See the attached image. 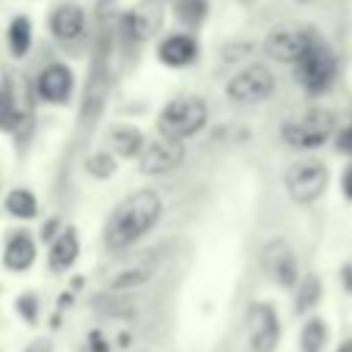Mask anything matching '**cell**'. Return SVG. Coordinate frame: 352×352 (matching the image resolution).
<instances>
[{
    "label": "cell",
    "mask_w": 352,
    "mask_h": 352,
    "mask_svg": "<svg viewBox=\"0 0 352 352\" xmlns=\"http://www.w3.org/2000/svg\"><path fill=\"white\" fill-rule=\"evenodd\" d=\"M160 212H162V201L154 190H140L126 195L104 226V245L110 250L129 248L160 220Z\"/></svg>",
    "instance_id": "1"
},
{
    "label": "cell",
    "mask_w": 352,
    "mask_h": 352,
    "mask_svg": "<svg viewBox=\"0 0 352 352\" xmlns=\"http://www.w3.org/2000/svg\"><path fill=\"white\" fill-rule=\"evenodd\" d=\"M206 124V104L198 96H179L173 102H168L160 113V132L162 138H173V140H184L190 135H195L201 126Z\"/></svg>",
    "instance_id": "2"
},
{
    "label": "cell",
    "mask_w": 352,
    "mask_h": 352,
    "mask_svg": "<svg viewBox=\"0 0 352 352\" xmlns=\"http://www.w3.org/2000/svg\"><path fill=\"white\" fill-rule=\"evenodd\" d=\"M333 126H336L333 113L324 107H314L300 118L286 121L280 132H283V140L294 148H316L333 135Z\"/></svg>",
    "instance_id": "3"
},
{
    "label": "cell",
    "mask_w": 352,
    "mask_h": 352,
    "mask_svg": "<svg viewBox=\"0 0 352 352\" xmlns=\"http://www.w3.org/2000/svg\"><path fill=\"white\" fill-rule=\"evenodd\" d=\"M297 66V80L311 91V94H322L330 88V82L336 80V58L333 52L316 38L305 52L302 58L294 63Z\"/></svg>",
    "instance_id": "4"
},
{
    "label": "cell",
    "mask_w": 352,
    "mask_h": 352,
    "mask_svg": "<svg viewBox=\"0 0 352 352\" xmlns=\"http://www.w3.org/2000/svg\"><path fill=\"white\" fill-rule=\"evenodd\" d=\"M327 187V168L319 160H300L286 170V192L297 204H311Z\"/></svg>",
    "instance_id": "5"
},
{
    "label": "cell",
    "mask_w": 352,
    "mask_h": 352,
    "mask_svg": "<svg viewBox=\"0 0 352 352\" xmlns=\"http://www.w3.org/2000/svg\"><path fill=\"white\" fill-rule=\"evenodd\" d=\"M275 88V77L267 66L261 63H253L248 69H242L239 74L231 77L226 94L234 99V102H242V104H250V102H261L272 94Z\"/></svg>",
    "instance_id": "6"
},
{
    "label": "cell",
    "mask_w": 352,
    "mask_h": 352,
    "mask_svg": "<svg viewBox=\"0 0 352 352\" xmlns=\"http://www.w3.org/2000/svg\"><path fill=\"white\" fill-rule=\"evenodd\" d=\"M316 41V36L311 30L302 28H278L267 36L264 41V52L280 63H297L302 58V52Z\"/></svg>",
    "instance_id": "7"
},
{
    "label": "cell",
    "mask_w": 352,
    "mask_h": 352,
    "mask_svg": "<svg viewBox=\"0 0 352 352\" xmlns=\"http://www.w3.org/2000/svg\"><path fill=\"white\" fill-rule=\"evenodd\" d=\"M162 19H165L162 0H140V3H135L126 11V16H124V33L132 41H148L151 36L160 33Z\"/></svg>",
    "instance_id": "8"
},
{
    "label": "cell",
    "mask_w": 352,
    "mask_h": 352,
    "mask_svg": "<svg viewBox=\"0 0 352 352\" xmlns=\"http://www.w3.org/2000/svg\"><path fill=\"white\" fill-rule=\"evenodd\" d=\"M182 160H184L182 140L162 138V140L148 143L140 151V173H146V176H162V173H170L173 168H179Z\"/></svg>",
    "instance_id": "9"
},
{
    "label": "cell",
    "mask_w": 352,
    "mask_h": 352,
    "mask_svg": "<svg viewBox=\"0 0 352 352\" xmlns=\"http://www.w3.org/2000/svg\"><path fill=\"white\" fill-rule=\"evenodd\" d=\"M278 316L267 302H256L248 311V338L253 352H272L278 344Z\"/></svg>",
    "instance_id": "10"
},
{
    "label": "cell",
    "mask_w": 352,
    "mask_h": 352,
    "mask_svg": "<svg viewBox=\"0 0 352 352\" xmlns=\"http://www.w3.org/2000/svg\"><path fill=\"white\" fill-rule=\"evenodd\" d=\"M261 264H264L267 275L275 283H280V286H294L297 283V258H294L292 248L283 239H275L264 248Z\"/></svg>",
    "instance_id": "11"
},
{
    "label": "cell",
    "mask_w": 352,
    "mask_h": 352,
    "mask_svg": "<svg viewBox=\"0 0 352 352\" xmlns=\"http://www.w3.org/2000/svg\"><path fill=\"white\" fill-rule=\"evenodd\" d=\"M72 94V72L60 63H52L47 66L41 74H38V96L47 99V102H66Z\"/></svg>",
    "instance_id": "12"
},
{
    "label": "cell",
    "mask_w": 352,
    "mask_h": 352,
    "mask_svg": "<svg viewBox=\"0 0 352 352\" xmlns=\"http://www.w3.org/2000/svg\"><path fill=\"white\" fill-rule=\"evenodd\" d=\"M154 267H157V258L154 256H140L135 258L132 264H124L121 270H116L107 280L110 289H135L140 283H146L151 275H154Z\"/></svg>",
    "instance_id": "13"
},
{
    "label": "cell",
    "mask_w": 352,
    "mask_h": 352,
    "mask_svg": "<svg viewBox=\"0 0 352 352\" xmlns=\"http://www.w3.org/2000/svg\"><path fill=\"white\" fill-rule=\"evenodd\" d=\"M157 55H160V60L168 63V66H187V63L195 60V55H198V44H195L192 36L176 33V36L162 38Z\"/></svg>",
    "instance_id": "14"
},
{
    "label": "cell",
    "mask_w": 352,
    "mask_h": 352,
    "mask_svg": "<svg viewBox=\"0 0 352 352\" xmlns=\"http://www.w3.org/2000/svg\"><path fill=\"white\" fill-rule=\"evenodd\" d=\"M77 253H80L77 234H74L72 228H66V231L52 242V248H50V267H52L55 272H66V270L74 264Z\"/></svg>",
    "instance_id": "15"
},
{
    "label": "cell",
    "mask_w": 352,
    "mask_h": 352,
    "mask_svg": "<svg viewBox=\"0 0 352 352\" xmlns=\"http://www.w3.org/2000/svg\"><path fill=\"white\" fill-rule=\"evenodd\" d=\"M82 25H85V16L80 6H60L52 14V33L58 38H66V41L77 38L82 33Z\"/></svg>",
    "instance_id": "16"
},
{
    "label": "cell",
    "mask_w": 352,
    "mask_h": 352,
    "mask_svg": "<svg viewBox=\"0 0 352 352\" xmlns=\"http://www.w3.org/2000/svg\"><path fill=\"white\" fill-rule=\"evenodd\" d=\"M104 94H107V72H104V55L99 52L96 60H94V72H91L88 88H85V113L88 116L99 113V107L104 102Z\"/></svg>",
    "instance_id": "17"
},
{
    "label": "cell",
    "mask_w": 352,
    "mask_h": 352,
    "mask_svg": "<svg viewBox=\"0 0 352 352\" xmlns=\"http://www.w3.org/2000/svg\"><path fill=\"white\" fill-rule=\"evenodd\" d=\"M36 258V248H33V239L28 234H14L6 245V253H3V261L8 270H28Z\"/></svg>",
    "instance_id": "18"
},
{
    "label": "cell",
    "mask_w": 352,
    "mask_h": 352,
    "mask_svg": "<svg viewBox=\"0 0 352 352\" xmlns=\"http://www.w3.org/2000/svg\"><path fill=\"white\" fill-rule=\"evenodd\" d=\"M110 146H113V151L121 154V157H138V154L146 148L143 135H140L135 126H116V129L110 132Z\"/></svg>",
    "instance_id": "19"
},
{
    "label": "cell",
    "mask_w": 352,
    "mask_h": 352,
    "mask_svg": "<svg viewBox=\"0 0 352 352\" xmlns=\"http://www.w3.org/2000/svg\"><path fill=\"white\" fill-rule=\"evenodd\" d=\"M22 121V107L11 91V85H3L0 88V129H16Z\"/></svg>",
    "instance_id": "20"
},
{
    "label": "cell",
    "mask_w": 352,
    "mask_h": 352,
    "mask_svg": "<svg viewBox=\"0 0 352 352\" xmlns=\"http://www.w3.org/2000/svg\"><path fill=\"white\" fill-rule=\"evenodd\" d=\"M327 341V327L322 319H308L300 333V349L302 352H322Z\"/></svg>",
    "instance_id": "21"
},
{
    "label": "cell",
    "mask_w": 352,
    "mask_h": 352,
    "mask_svg": "<svg viewBox=\"0 0 352 352\" xmlns=\"http://www.w3.org/2000/svg\"><path fill=\"white\" fill-rule=\"evenodd\" d=\"M6 209L14 214V217H33L36 214V198H33V192L30 190H14V192H8V198H6Z\"/></svg>",
    "instance_id": "22"
},
{
    "label": "cell",
    "mask_w": 352,
    "mask_h": 352,
    "mask_svg": "<svg viewBox=\"0 0 352 352\" xmlns=\"http://www.w3.org/2000/svg\"><path fill=\"white\" fill-rule=\"evenodd\" d=\"M8 44H11V52L14 55H25L28 47H30V22L28 16H16L8 28Z\"/></svg>",
    "instance_id": "23"
},
{
    "label": "cell",
    "mask_w": 352,
    "mask_h": 352,
    "mask_svg": "<svg viewBox=\"0 0 352 352\" xmlns=\"http://www.w3.org/2000/svg\"><path fill=\"white\" fill-rule=\"evenodd\" d=\"M319 294H322V283L316 275H305L300 289H297V311H308L311 305L319 302Z\"/></svg>",
    "instance_id": "24"
},
{
    "label": "cell",
    "mask_w": 352,
    "mask_h": 352,
    "mask_svg": "<svg viewBox=\"0 0 352 352\" xmlns=\"http://www.w3.org/2000/svg\"><path fill=\"white\" fill-rule=\"evenodd\" d=\"M176 14L187 25H198L206 14V0H176Z\"/></svg>",
    "instance_id": "25"
},
{
    "label": "cell",
    "mask_w": 352,
    "mask_h": 352,
    "mask_svg": "<svg viewBox=\"0 0 352 352\" xmlns=\"http://www.w3.org/2000/svg\"><path fill=\"white\" fill-rule=\"evenodd\" d=\"M88 170L96 173V176L113 173V160H110V154H96V157H91V160H88Z\"/></svg>",
    "instance_id": "26"
},
{
    "label": "cell",
    "mask_w": 352,
    "mask_h": 352,
    "mask_svg": "<svg viewBox=\"0 0 352 352\" xmlns=\"http://www.w3.org/2000/svg\"><path fill=\"white\" fill-rule=\"evenodd\" d=\"M336 146H338V151L352 154V124H346V126L336 135Z\"/></svg>",
    "instance_id": "27"
},
{
    "label": "cell",
    "mask_w": 352,
    "mask_h": 352,
    "mask_svg": "<svg viewBox=\"0 0 352 352\" xmlns=\"http://www.w3.org/2000/svg\"><path fill=\"white\" fill-rule=\"evenodd\" d=\"M25 352H52V344H50L47 338H36L33 344H28Z\"/></svg>",
    "instance_id": "28"
},
{
    "label": "cell",
    "mask_w": 352,
    "mask_h": 352,
    "mask_svg": "<svg viewBox=\"0 0 352 352\" xmlns=\"http://www.w3.org/2000/svg\"><path fill=\"white\" fill-rule=\"evenodd\" d=\"M341 184H344V192L352 198V165L346 168V173H344V179H341Z\"/></svg>",
    "instance_id": "29"
},
{
    "label": "cell",
    "mask_w": 352,
    "mask_h": 352,
    "mask_svg": "<svg viewBox=\"0 0 352 352\" xmlns=\"http://www.w3.org/2000/svg\"><path fill=\"white\" fill-rule=\"evenodd\" d=\"M336 352H352V338H349V341H344V344H341Z\"/></svg>",
    "instance_id": "30"
}]
</instances>
